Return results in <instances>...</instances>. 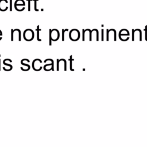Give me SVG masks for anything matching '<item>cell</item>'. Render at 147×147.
Instances as JSON below:
<instances>
[{
    "mask_svg": "<svg viewBox=\"0 0 147 147\" xmlns=\"http://www.w3.org/2000/svg\"><path fill=\"white\" fill-rule=\"evenodd\" d=\"M24 38L27 41H31L34 38V32L32 29H27L24 32Z\"/></svg>",
    "mask_w": 147,
    "mask_h": 147,
    "instance_id": "1",
    "label": "cell"
},
{
    "mask_svg": "<svg viewBox=\"0 0 147 147\" xmlns=\"http://www.w3.org/2000/svg\"><path fill=\"white\" fill-rule=\"evenodd\" d=\"M69 36H70V39L71 40L74 41H74L78 40L79 38V32L77 29H73L70 31Z\"/></svg>",
    "mask_w": 147,
    "mask_h": 147,
    "instance_id": "2",
    "label": "cell"
},
{
    "mask_svg": "<svg viewBox=\"0 0 147 147\" xmlns=\"http://www.w3.org/2000/svg\"><path fill=\"white\" fill-rule=\"evenodd\" d=\"M36 31H37V39L38 41H41V39H39V25L37 26Z\"/></svg>",
    "mask_w": 147,
    "mask_h": 147,
    "instance_id": "3",
    "label": "cell"
},
{
    "mask_svg": "<svg viewBox=\"0 0 147 147\" xmlns=\"http://www.w3.org/2000/svg\"><path fill=\"white\" fill-rule=\"evenodd\" d=\"M66 31H68V29H62V41L64 40V33Z\"/></svg>",
    "mask_w": 147,
    "mask_h": 147,
    "instance_id": "4",
    "label": "cell"
},
{
    "mask_svg": "<svg viewBox=\"0 0 147 147\" xmlns=\"http://www.w3.org/2000/svg\"><path fill=\"white\" fill-rule=\"evenodd\" d=\"M33 1L35 2V4H34V5H35V11H39V10L37 9V1L38 0H33Z\"/></svg>",
    "mask_w": 147,
    "mask_h": 147,
    "instance_id": "5",
    "label": "cell"
},
{
    "mask_svg": "<svg viewBox=\"0 0 147 147\" xmlns=\"http://www.w3.org/2000/svg\"><path fill=\"white\" fill-rule=\"evenodd\" d=\"M28 1V11L31 10V0H27Z\"/></svg>",
    "mask_w": 147,
    "mask_h": 147,
    "instance_id": "6",
    "label": "cell"
},
{
    "mask_svg": "<svg viewBox=\"0 0 147 147\" xmlns=\"http://www.w3.org/2000/svg\"><path fill=\"white\" fill-rule=\"evenodd\" d=\"M10 11L12 10V0H10Z\"/></svg>",
    "mask_w": 147,
    "mask_h": 147,
    "instance_id": "7",
    "label": "cell"
},
{
    "mask_svg": "<svg viewBox=\"0 0 147 147\" xmlns=\"http://www.w3.org/2000/svg\"><path fill=\"white\" fill-rule=\"evenodd\" d=\"M0 62H1V60H0ZM0 70H1V69H0Z\"/></svg>",
    "mask_w": 147,
    "mask_h": 147,
    "instance_id": "8",
    "label": "cell"
}]
</instances>
